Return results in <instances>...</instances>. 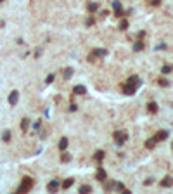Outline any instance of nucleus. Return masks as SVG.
<instances>
[{
	"label": "nucleus",
	"instance_id": "nucleus-28",
	"mask_svg": "<svg viewBox=\"0 0 173 194\" xmlns=\"http://www.w3.org/2000/svg\"><path fill=\"white\" fill-rule=\"evenodd\" d=\"M33 126H35V130H40V128H42V121L38 120V121H35L33 123Z\"/></svg>",
	"mask_w": 173,
	"mask_h": 194
},
{
	"label": "nucleus",
	"instance_id": "nucleus-36",
	"mask_svg": "<svg viewBox=\"0 0 173 194\" xmlns=\"http://www.w3.org/2000/svg\"><path fill=\"white\" fill-rule=\"evenodd\" d=\"M171 149H173V144H171Z\"/></svg>",
	"mask_w": 173,
	"mask_h": 194
},
{
	"label": "nucleus",
	"instance_id": "nucleus-13",
	"mask_svg": "<svg viewBox=\"0 0 173 194\" xmlns=\"http://www.w3.org/2000/svg\"><path fill=\"white\" fill-rule=\"evenodd\" d=\"M104 156H106V151H102V149H99V151H97V153H95V154H94V160H95V161H99V163H100V161H102V160H104Z\"/></svg>",
	"mask_w": 173,
	"mask_h": 194
},
{
	"label": "nucleus",
	"instance_id": "nucleus-10",
	"mask_svg": "<svg viewBox=\"0 0 173 194\" xmlns=\"http://www.w3.org/2000/svg\"><path fill=\"white\" fill-rule=\"evenodd\" d=\"M92 54H94L95 57H104V56H107V50H106V49H94Z\"/></svg>",
	"mask_w": 173,
	"mask_h": 194
},
{
	"label": "nucleus",
	"instance_id": "nucleus-4",
	"mask_svg": "<svg viewBox=\"0 0 173 194\" xmlns=\"http://www.w3.org/2000/svg\"><path fill=\"white\" fill-rule=\"evenodd\" d=\"M59 187H61V184H59V180H57V179H52V180L47 184V191H49V192H57V191H59Z\"/></svg>",
	"mask_w": 173,
	"mask_h": 194
},
{
	"label": "nucleus",
	"instance_id": "nucleus-17",
	"mask_svg": "<svg viewBox=\"0 0 173 194\" xmlns=\"http://www.w3.org/2000/svg\"><path fill=\"white\" fill-rule=\"evenodd\" d=\"M114 187H116V184L113 180H107V182L104 180V191H113Z\"/></svg>",
	"mask_w": 173,
	"mask_h": 194
},
{
	"label": "nucleus",
	"instance_id": "nucleus-22",
	"mask_svg": "<svg viewBox=\"0 0 173 194\" xmlns=\"http://www.w3.org/2000/svg\"><path fill=\"white\" fill-rule=\"evenodd\" d=\"M73 184H75V179H68V180H64V182L61 184V187H62V189H69Z\"/></svg>",
	"mask_w": 173,
	"mask_h": 194
},
{
	"label": "nucleus",
	"instance_id": "nucleus-33",
	"mask_svg": "<svg viewBox=\"0 0 173 194\" xmlns=\"http://www.w3.org/2000/svg\"><path fill=\"white\" fill-rule=\"evenodd\" d=\"M107 12H109V11H107V9H104V11H100V16L104 17V16H107Z\"/></svg>",
	"mask_w": 173,
	"mask_h": 194
},
{
	"label": "nucleus",
	"instance_id": "nucleus-35",
	"mask_svg": "<svg viewBox=\"0 0 173 194\" xmlns=\"http://www.w3.org/2000/svg\"><path fill=\"white\" fill-rule=\"evenodd\" d=\"M0 2H5V0H0Z\"/></svg>",
	"mask_w": 173,
	"mask_h": 194
},
{
	"label": "nucleus",
	"instance_id": "nucleus-19",
	"mask_svg": "<svg viewBox=\"0 0 173 194\" xmlns=\"http://www.w3.org/2000/svg\"><path fill=\"white\" fill-rule=\"evenodd\" d=\"M28 128H30V120L28 118H23V120H21V130L26 132Z\"/></svg>",
	"mask_w": 173,
	"mask_h": 194
},
{
	"label": "nucleus",
	"instance_id": "nucleus-12",
	"mask_svg": "<svg viewBox=\"0 0 173 194\" xmlns=\"http://www.w3.org/2000/svg\"><path fill=\"white\" fill-rule=\"evenodd\" d=\"M173 185V177H164L161 180V187H171Z\"/></svg>",
	"mask_w": 173,
	"mask_h": 194
},
{
	"label": "nucleus",
	"instance_id": "nucleus-29",
	"mask_svg": "<svg viewBox=\"0 0 173 194\" xmlns=\"http://www.w3.org/2000/svg\"><path fill=\"white\" fill-rule=\"evenodd\" d=\"M161 71H163V73H170V71H171V66H163Z\"/></svg>",
	"mask_w": 173,
	"mask_h": 194
},
{
	"label": "nucleus",
	"instance_id": "nucleus-27",
	"mask_svg": "<svg viewBox=\"0 0 173 194\" xmlns=\"http://www.w3.org/2000/svg\"><path fill=\"white\" fill-rule=\"evenodd\" d=\"M54 80H55V75H54V73H50V75L45 78V83H52Z\"/></svg>",
	"mask_w": 173,
	"mask_h": 194
},
{
	"label": "nucleus",
	"instance_id": "nucleus-5",
	"mask_svg": "<svg viewBox=\"0 0 173 194\" xmlns=\"http://www.w3.org/2000/svg\"><path fill=\"white\" fill-rule=\"evenodd\" d=\"M95 179L99 180V182H104L106 179H107V171L102 168V166H99L97 168V173H95Z\"/></svg>",
	"mask_w": 173,
	"mask_h": 194
},
{
	"label": "nucleus",
	"instance_id": "nucleus-23",
	"mask_svg": "<svg viewBox=\"0 0 173 194\" xmlns=\"http://www.w3.org/2000/svg\"><path fill=\"white\" fill-rule=\"evenodd\" d=\"M11 137H12L11 130H4V134H2V140H4V142H11Z\"/></svg>",
	"mask_w": 173,
	"mask_h": 194
},
{
	"label": "nucleus",
	"instance_id": "nucleus-7",
	"mask_svg": "<svg viewBox=\"0 0 173 194\" xmlns=\"http://www.w3.org/2000/svg\"><path fill=\"white\" fill-rule=\"evenodd\" d=\"M73 94L75 95H85L86 94V89L83 87V85H76V87L73 89Z\"/></svg>",
	"mask_w": 173,
	"mask_h": 194
},
{
	"label": "nucleus",
	"instance_id": "nucleus-3",
	"mask_svg": "<svg viewBox=\"0 0 173 194\" xmlns=\"http://www.w3.org/2000/svg\"><path fill=\"white\" fill-rule=\"evenodd\" d=\"M113 137H114V142H116L118 146H123V144L126 142V139H128V135H126L125 130H116V132L113 134Z\"/></svg>",
	"mask_w": 173,
	"mask_h": 194
},
{
	"label": "nucleus",
	"instance_id": "nucleus-31",
	"mask_svg": "<svg viewBox=\"0 0 173 194\" xmlns=\"http://www.w3.org/2000/svg\"><path fill=\"white\" fill-rule=\"evenodd\" d=\"M116 189H118V191H125V185H123V184H116Z\"/></svg>",
	"mask_w": 173,
	"mask_h": 194
},
{
	"label": "nucleus",
	"instance_id": "nucleus-1",
	"mask_svg": "<svg viewBox=\"0 0 173 194\" xmlns=\"http://www.w3.org/2000/svg\"><path fill=\"white\" fill-rule=\"evenodd\" d=\"M140 78L137 76V75H133V76H130L125 83H123V87H121V90H123V94L125 95H133L135 92H137V89L140 87Z\"/></svg>",
	"mask_w": 173,
	"mask_h": 194
},
{
	"label": "nucleus",
	"instance_id": "nucleus-24",
	"mask_svg": "<svg viewBox=\"0 0 173 194\" xmlns=\"http://www.w3.org/2000/svg\"><path fill=\"white\" fill-rule=\"evenodd\" d=\"M118 28H120V31L128 30V21H126V19H121V21H120V24H118Z\"/></svg>",
	"mask_w": 173,
	"mask_h": 194
},
{
	"label": "nucleus",
	"instance_id": "nucleus-11",
	"mask_svg": "<svg viewBox=\"0 0 173 194\" xmlns=\"http://www.w3.org/2000/svg\"><path fill=\"white\" fill-rule=\"evenodd\" d=\"M166 137H168V132H166V130H159V132L154 135V139H156L158 142H159V140H164Z\"/></svg>",
	"mask_w": 173,
	"mask_h": 194
},
{
	"label": "nucleus",
	"instance_id": "nucleus-21",
	"mask_svg": "<svg viewBox=\"0 0 173 194\" xmlns=\"http://www.w3.org/2000/svg\"><path fill=\"white\" fill-rule=\"evenodd\" d=\"M62 76H64V80H69L73 76V68H66L62 71Z\"/></svg>",
	"mask_w": 173,
	"mask_h": 194
},
{
	"label": "nucleus",
	"instance_id": "nucleus-18",
	"mask_svg": "<svg viewBox=\"0 0 173 194\" xmlns=\"http://www.w3.org/2000/svg\"><path fill=\"white\" fill-rule=\"evenodd\" d=\"M142 49H144V40H142V38H139V40L135 42V45H133V50H135V52H139V50H142Z\"/></svg>",
	"mask_w": 173,
	"mask_h": 194
},
{
	"label": "nucleus",
	"instance_id": "nucleus-8",
	"mask_svg": "<svg viewBox=\"0 0 173 194\" xmlns=\"http://www.w3.org/2000/svg\"><path fill=\"white\" fill-rule=\"evenodd\" d=\"M68 144H69L68 137H61V140H59V151H66L68 149Z\"/></svg>",
	"mask_w": 173,
	"mask_h": 194
},
{
	"label": "nucleus",
	"instance_id": "nucleus-20",
	"mask_svg": "<svg viewBox=\"0 0 173 194\" xmlns=\"http://www.w3.org/2000/svg\"><path fill=\"white\" fill-rule=\"evenodd\" d=\"M147 111L149 113H158V104L156 102H149L147 104Z\"/></svg>",
	"mask_w": 173,
	"mask_h": 194
},
{
	"label": "nucleus",
	"instance_id": "nucleus-14",
	"mask_svg": "<svg viewBox=\"0 0 173 194\" xmlns=\"http://www.w3.org/2000/svg\"><path fill=\"white\" fill-rule=\"evenodd\" d=\"M78 192H80V194H90V192H92V187L86 185V184H85V185H80Z\"/></svg>",
	"mask_w": 173,
	"mask_h": 194
},
{
	"label": "nucleus",
	"instance_id": "nucleus-16",
	"mask_svg": "<svg viewBox=\"0 0 173 194\" xmlns=\"http://www.w3.org/2000/svg\"><path fill=\"white\" fill-rule=\"evenodd\" d=\"M156 144H158V140H156L154 137H151V139H147V140H145V147H147V149H153Z\"/></svg>",
	"mask_w": 173,
	"mask_h": 194
},
{
	"label": "nucleus",
	"instance_id": "nucleus-34",
	"mask_svg": "<svg viewBox=\"0 0 173 194\" xmlns=\"http://www.w3.org/2000/svg\"><path fill=\"white\" fill-rule=\"evenodd\" d=\"M144 184H145V185H151V184H153V179H147V180L144 182Z\"/></svg>",
	"mask_w": 173,
	"mask_h": 194
},
{
	"label": "nucleus",
	"instance_id": "nucleus-2",
	"mask_svg": "<svg viewBox=\"0 0 173 194\" xmlns=\"http://www.w3.org/2000/svg\"><path fill=\"white\" fill-rule=\"evenodd\" d=\"M33 185H35V180L31 179V177H23V180H21V184H19V187H17V194H24V192H30L31 189H33Z\"/></svg>",
	"mask_w": 173,
	"mask_h": 194
},
{
	"label": "nucleus",
	"instance_id": "nucleus-30",
	"mask_svg": "<svg viewBox=\"0 0 173 194\" xmlns=\"http://www.w3.org/2000/svg\"><path fill=\"white\" fill-rule=\"evenodd\" d=\"M69 111H71V113H73V111H76V104H75V102H71V104H69Z\"/></svg>",
	"mask_w": 173,
	"mask_h": 194
},
{
	"label": "nucleus",
	"instance_id": "nucleus-6",
	"mask_svg": "<svg viewBox=\"0 0 173 194\" xmlns=\"http://www.w3.org/2000/svg\"><path fill=\"white\" fill-rule=\"evenodd\" d=\"M17 101H19V92H17V90H12V92L9 94V104H11V106H16Z\"/></svg>",
	"mask_w": 173,
	"mask_h": 194
},
{
	"label": "nucleus",
	"instance_id": "nucleus-26",
	"mask_svg": "<svg viewBox=\"0 0 173 194\" xmlns=\"http://www.w3.org/2000/svg\"><path fill=\"white\" fill-rule=\"evenodd\" d=\"M158 83L161 85V87H168V85H170V81H168L166 78H159V80H158Z\"/></svg>",
	"mask_w": 173,
	"mask_h": 194
},
{
	"label": "nucleus",
	"instance_id": "nucleus-9",
	"mask_svg": "<svg viewBox=\"0 0 173 194\" xmlns=\"http://www.w3.org/2000/svg\"><path fill=\"white\" fill-rule=\"evenodd\" d=\"M97 9H99V4L97 2H88V4H86V11H88L90 14H94Z\"/></svg>",
	"mask_w": 173,
	"mask_h": 194
},
{
	"label": "nucleus",
	"instance_id": "nucleus-32",
	"mask_svg": "<svg viewBox=\"0 0 173 194\" xmlns=\"http://www.w3.org/2000/svg\"><path fill=\"white\" fill-rule=\"evenodd\" d=\"M151 4H153V5H159L161 0H151Z\"/></svg>",
	"mask_w": 173,
	"mask_h": 194
},
{
	"label": "nucleus",
	"instance_id": "nucleus-25",
	"mask_svg": "<svg viewBox=\"0 0 173 194\" xmlns=\"http://www.w3.org/2000/svg\"><path fill=\"white\" fill-rule=\"evenodd\" d=\"M85 24L88 26V28L94 26V24H95V17H94V16H88V17H86V21H85Z\"/></svg>",
	"mask_w": 173,
	"mask_h": 194
},
{
	"label": "nucleus",
	"instance_id": "nucleus-15",
	"mask_svg": "<svg viewBox=\"0 0 173 194\" xmlns=\"http://www.w3.org/2000/svg\"><path fill=\"white\" fill-rule=\"evenodd\" d=\"M61 161H62V163L71 161V154H69V153H66V151H61Z\"/></svg>",
	"mask_w": 173,
	"mask_h": 194
}]
</instances>
